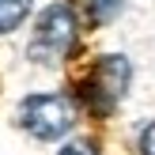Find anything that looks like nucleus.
<instances>
[{"label": "nucleus", "instance_id": "nucleus-2", "mask_svg": "<svg viewBox=\"0 0 155 155\" xmlns=\"http://www.w3.org/2000/svg\"><path fill=\"white\" fill-rule=\"evenodd\" d=\"M19 125L34 140H57L76 125V102L68 95H30L19 106Z\"/></svg>", "mask_w": 155, "mask_h": 155}, {"label": "nucleus", "instance_id": "nucleus-6", "mask_svg": "<svg viewBox=\"0 0 155 155\" xmlns=\"http://www.w3.org/2000/svg\"><path fill=\"white\" fill-rule=\"evenodd\" d=\"M57 155H98V148H95V140H68Z\"/></svg>", "mask_w": 155, "mask_h": 155}, {"label": "nucleus", "instance_id": "nucleus-3", "mask_svg": "<svg viewBox=\"0 0 155 155\" xmlns=\"http://www.w3.org/2000/svg\"><path fill=\"white\" fill-rule=\"evenodd\" d=\"M129 76H133V64H129L121 53H110V57H102V61L95 64L91 80L80 87V98L87 102V110H91V114L106 117V114H110L114 106L125 98Z\"/></svg>", "mask_w": 155, "mask_h": 155}, {"label": "nucleus", "instance_id": "nucleus-7", "mask_svg": "<svg viewBox=\"0 0 155 155\" xmlns=\"http://www.w3.org/2000/svg\"><path fill=\"white\" fill-rule=\"evenodd\" d=\"M140 155H155V121L140 133Z\"/></svg>", "mask_w": 155, "mask_h": 155}, {"label": "nucleus", "instance_id": "nucleus-4", "mask_svg": "<svg viewBox=\"0 0 155 155\" xmlns=\"http://www.w3.org/2000/svg\"><path fill=\"white\" fill-rule=\"evenodd\" d=\"M30 15V0H0V34L15 30Z\"/></svg>", "mask_w": 155, "mask_h": 155}, {"label": "nucleus", "instance_id": "nucleus-5", "mask_svg": "<svg viewBox=\"0 0 155 155\" xmlns=\"http://www.w3.org/2000/svg\"><path fill=\"white\" fill-rule=\"evenodd\" d=\"M87 12H91V23H110L121 12V0H87Z\"/></svg>", "mask_w": 155, "mask_h": 155}, {"label": "nucleus", "instance_id": "nucleus-1", "mask_svg": "<svg viewBox=\"0 0 155 155\" xmlns=\"http://www.w3.org/2000/svg\"><path fill=\"white\" fill-rule=\"evenodd\" d=\"M76 30H80V23H76V12L68 4H49L42 15H38V27H34V38H30V61H38V64H57V61H64L68 53H72L76 45Z\"/></svg>", "mask_w": 155, "mask_h": 155}]
</instances>
